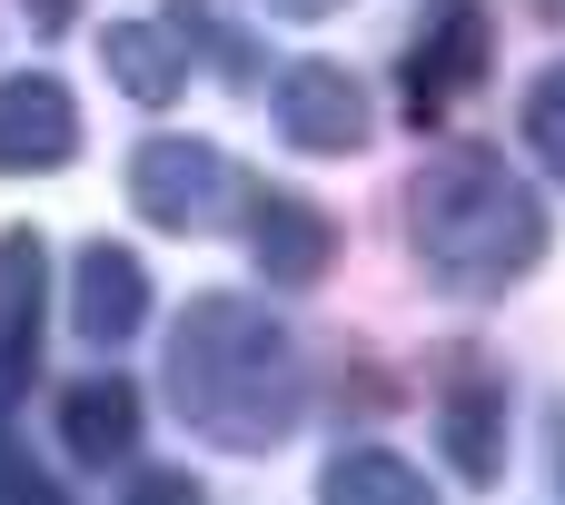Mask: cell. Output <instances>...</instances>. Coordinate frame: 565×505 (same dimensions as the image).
I'll return each mask as SVG.
<instances>
[{"instance_id": "cell-12", "label": "cell", "mask_w": 565, "mask_h": 505, "mask_svg": "<svg viewBox=\"0 0 565 505\" xmlns=\"http://www.w3.org/2000/svg\"><path fill=\"white\" fill-rule=\"evenodd\" d=\"M40 308H50V248L40 228H0V357L40 347Z\"/></svg>"}, {"instance_id": "cell-5", "label": "cell", "mask_w": 565, "mask_h": 505, "mask_svg": "<svg viewBox=\"0 0 565 505\" xmlns=\"http://www.w3.org/2000/svg\"><path fill=\"white\" fill-rule=\"evenodd\" d=\"M248 258L268 288H318L338 258V218L298 189H248Z\"/></svg>"}, {"instance_id": "cell-10", "label": "cell", "mask_w": 565, "mask_h": 505, "mask_svg": "<svg viewBox=\"0 0 565 505\" xmlns=\"http://www.w3.org/2000/svg\"><path fill=\"white\" fill-rule=\"evenodd\" d=\"M60 437H70L79 466H119V456L139 447V387H129V377H79V387L60 397Z\"/></svg>"}, {"instance_id": "cell-4", "label": "cell", "mask_w": 565, "mask_h": 505, "mask_svg": "<svg viewBox=\"0 0 565 505\" xmlns=\"http://www.w3.org/2000/svg\"><path fill=\"white\" fill-rule=\"evenodd\" d=\"M278 129L308 159H348V149H367V89L338 60H298V69H278Z\"/></svg>"}, {"instance_id": "cell-11", "label": "cell", "mask_w": 565, "mask_h": 505, "mask_svg": "<svg viewBox=\"0 0 565 505\" xmlns=\"http://www.w3.org/2000/svg\"><path fill=\"white\" fill-rule=\"evenodd\" d=\"M437 437H447V466H457L467 486H497V476H507V397H497L487 377H457V387H447Z\"/></svg>"}, {"instance_id": "cell-9", "label": "cell", "mask_w": 565, "mask_h": 505, "mask_svg": "<svg viewBox=\"0 0 565 505\" xmlns=\"http://www.w3.org/2000/svg\"><path fill=\"white\" fill-rule=\"evenodd\" d=\"M99 60H109V79H119L139 109H169V99L189 89V40H169L159 20H109V30H99Z\"/></svg>"}, {"instance_id": "cell-19", "label": "cell", "mask_w": 565, "mask_h": 505, "mask_svg": "<svg viewBox=\"0 0 565 505\" xmlns=\"http://www.w3.org/2000/svg\"><path fill=\"white\" fill-rule=\"evenodd\" d=\"M278 20H328V10H348V0H268Z\"/></svg>"}, {"instance_id": "cell-17", "label": "cell", "mask_w": 565, "mask_h": 505, "mask_svg": "<svg viewBox=\"0 0 565 505\" xmlns=\"http://www.w3.org/2000/svg\"><path fill=\"white\" fill-rule=\"evenodd\" d=\"M20 387H30V357H0V427H10V407H20Z\"/></svg>"}, {"instance_id": "cell-18", "label": "cell", "mask_w": 565, "mask_h": 505, "mask_svg": "<svg viewBox=\"0 0 565 505\" xmlns=\"http://www.w3.org/2000/svg\"><path fill=\"white\" fill-rule=\"evenodd\" d=\"M20 10H30V30H70L79 20V0H20Z\"/></svg>"}, {"instance_id": "cell-13", "label": "cell", "mask_w": 565, "mask_h": 505, "mask_svg": "<svg viewBox=\"0 0 565 505\" xmlns=\"http://www.w3.org/2000/svg\"><path fill=\"white\" fill-rule=\"evenodd\" d=\"M318 505H437V486H427L397 447H348V456H328Z\"/></svg>"}, {"instance_id": "cell-2", "label": "cell", "mask_w": 565, "mask_h": 505, "mask_svg": "<svg viewBox=\"0 0 565 505\" xmlns=\"http://www.w3.org/2000/svg\"><path fill=\"white\" fill-rule=\"evenodd\" d=\"M407 238L447 288H516L546 258V198L497 149H437L407 179Z\"/></svg>"}, {"instance_id": "cell-3", "label": "cell", "mask_w": 565, "mask_h": 505, "mask_svg": "<svg viewBox=\"0 0 565 505\" xmlns=\"http://www.w3.org/2000/svg\"><path fill=\"white\" fill-rule=\"evenodd\" d=\"M129 198H139V218H149V228L209 238V228H228V218H238L248 179H238V169H228V149H209V139H139V159H129Z\"/></svg>"}, {"instance_id": "cell-16", "label": "cell", "mask_w": 565, "mask_h": 505, "mask_svg": "<svg viewBox=\"0 0 565 505\" xmlns=\"http://www.w3.org/2000/svg\"><path fill=\"white\" fill-rule=\"evenodd\" d=\"M0 505H60V486H50L20 447H0Z\"/></svg>"}, {"instance_id": "cell-1", "label": "cell", "mask_w": 565, "mask_h": 505, "mask_svg": "<svg viewBox=\"0 0 565 505\" xmlns=\"http://www.w3.org/2000/svg\"><path fill=\"white\" fill-rule=\"evenodd\" d=\"M169 397L199 437L258 456L298 427L308 367H298V337L258 298H189V318L169 327Z\"/></svg>"}, {"instance_id": "cell-15", "label": "cell", "mask_w": 565, "mask_h": 505, "mask_svg": "<svg viewBox=\"0 0 565 505\" xmlns=\"http://www.w3.org/2000/svg\"><path fill=\"white\" fill-rule=\"evenodd\" d=\"M119 505H209V486H199L189 466H149V476H129Z\"/></svg>"}, {"instance_id": "cell-6", "label": "cell", "mask_w": 565, "mask_h": 505, "mask_svg": "<svg viewBox=\"0 0 565 505\" xmlns=\"http://www.w3.org/2000/svg\"><path fill=\"white\" fill-rule=\"evenodd\" d=\"M70 159H79V99H70V79L10 69L0 79V169L30 179V169H70Z\"/></svg>"}, {"instance_id": "cell-7", "label": "cell", "mask_w": 565, "mask_h": 505, "mask_svg": "<svg viewBox=\"0 0 565 505\" xmlns=\"http://www.w3.org/2000/svg\"><path fill=\"white\" fill-rule=\"evenodd\" d=\"M477 69H487V0H437V10L417 20V50H407V109H417V129H427Z\"/></svg>"}, {"instance_id": "cell-8", "label": "cell", "mask_w": 565, "mask_h": 505, "mask_svg": "<svg viewBox=\"0 0 565 505\" xmlns=\"http://www.w3.org/2000/svg\"><path fill=\"white\" fill-rule=\"evenodd\" d=\"M70 318H79V337H89V347L139 337V327H149V268H139V248L89 238V248H79V268H70Z\"/></svg>"}, {"instance_id": "cell-14", "label": "cell", "mask_w": 565, "mask_h": 505, "mask_svg": "<svg viewBox=\"0 0 565 505\" xmlns=\"http://www.w3.org/2000/svg\"><path fill=\"white\" fill-rule=\"evenodd\" d=\"M526 149L546 159V179H565V60L526 79Z\"/></svg>"}]
</instances>
